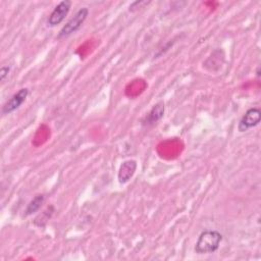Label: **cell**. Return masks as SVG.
<instances>
[{"instance_id": "obj_5", "label": "cell", "mask_w": 261, "mask_h": 261, "mask_svg": "<svg viewBox=\"0 0 261 261\" xmlns=\"http://www.w3.org/2000/svg\"><path fill=\"white\" fill-rule=\"evenodd\" d=\"M29 94H30V91L28 88H22L18 90L5 102V104L2 107V114L7 115L14 112L16 109H18L21 106V104L25 101Z\"/></svg>"}, {"instance_id": "obj_8", "label": "cell", "mask_w": 261, "mask_h": 261, "mask_svg": "<svg viewBox=\"0 0 261 261\" xmlns=\"http://www.w3.org/2000/svg\"><path fill=\"white\" fill-rule=\"evenodd\" d=\"M44 201H45V196H44L43 194L36 195V196L30 201V203L28 204V206H27V208H25V211H24V214H25L27 216H29V215H32L33 213L37 212V211L41 208V206H42V204L44 203Z\"/></svg>"}, {"instance_id": "obj_4", "label": "cell", "mask_w": 261, "mask_h": 261, "mask_svg": "<svg viewBox=\"0 0 261 261\" xmlns=\"http://www.w3.org/2000/svg\"><path fill=\"white\" fill-rule=\"evenodd\" d=\"M260 120H261V110L258 107L249 108L240 119L238 128L241 133L246 132L258 125Z\"/></svg>"}, {"instance_id": "obj_9", "label": "cell", "mask_w": 261, "mask_h": 261, "mask_svg": "<svg viewBox=\"0 0 261 261\" xmlns=\"http://www.w3.org/2000/svg\"><path fill=\"white\" fill-rule=\"evenodd\" d=\"M9 71H10V66L8 65H4L0 68V81L1 83L3 84L5 82V80L8 77V74H9Z\"/></svg>"}, {"instance_id": "obj_2", "label": "cell", "mask_w": 261, "mask_h": 261, "mask_svg": "<svg viewBox=\"0 0 261 261\" xmlns=\"http://www.w3.org/2000/svg\"><path fill=\"white\" fill-rule=\"evenodd\" d=\"M89 15V9L87 7H83L81 8L59 31L57 38L58 39H63L66 38L72 34H74L75 32H77L81 27L83 25V23L85 22V20L87 19Z\"/></svg>"}, {"instance_id": "obj_3", "label": "cell", "mask_w": 261, "mask_h": 261, "mask_svg": "<svg viewBox=\"0 0 261 261\" xmlns=\"http://www.w3.org/2000/svg\"><path fill=\"white\" fill-rule=\"evenodd\" d=\"M71 4L72 2L70 0H63L59 2L47 18V25L53 28L62 22L70 10Z\"/></svg>"}, {"instance_id": "obj_7", "label": "cell", "mask_w": 261, "mask_h": 261, "mask_svg": "<svg viewBox=\"0 0 261 261\" xmlns=\"http://www.w3.org/2000/svg\"><path fill=\"white\" fill-rule=\"evenodd\" d=\"M164 111H165L164 103L162 101L156 103L152 107V109L147 113L145 118L143 119V121H142L143 125L150 126V125H153V124L157 123L163 117Z\"/></svg>"}, {"instance_id": "obj_6", "label": "cell", "mask_w": 261, "mask_h": 261, "mask_svg": "<svg viewBox=\"0 0 261 261\" xmlns=\"http://www.w3.org/2000/svg\"><path fill=\"white\" fill-rule=\"evenodd\" d=\"M137 161L133 160V159H128L125 160L121 163V165L119 166L118 169V181L119 184H126L127 181H129V179L134 176L136 170H137Z\"/></svg>"}, {"instance_id": "obj_1", "label": "cell", "mask_w": 261, "mask_h": 261, "mask_svg": "<svg viewBox=\"0 0 261 261\" xmlns=\"http://www.w3.org/2000/svg\"><path fill=\"white\" fill-rule=\"evenodd\" d=\"M222 241V234L217 230L206 229L202 231L195 245V253L211 254L218 250Z\"/></svg>"}, {"instance_id": "obj_10", "label": "cell", "mask_w": 261, "mask_h": 261, "mask_svg": "<svg viewBox=\"0 0 261 261\" xmlns=\"http://www.w3.org/2000/svg\"><path fill=\"white\" fill-rule=\"evenodd\" d=\"M149 2H147V1H135V2H133L130 5H129V10L130 11H133V10H135L136 8H143V6L144 5H147Z\"/></svg>"}]
</instances>
